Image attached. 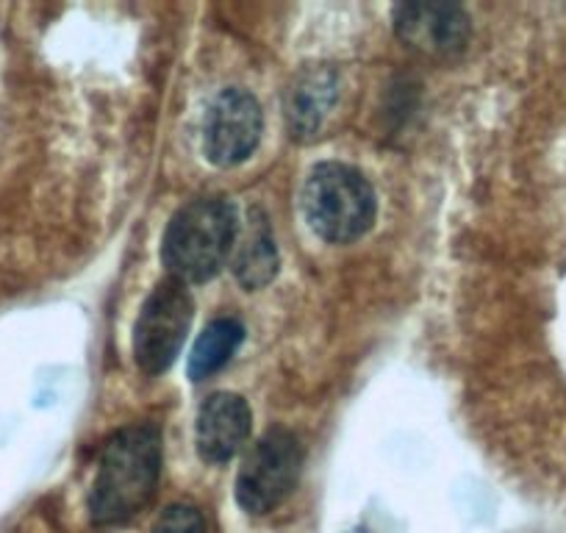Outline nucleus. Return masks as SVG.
Listing matches in <instances>:
<instances>
[{
  "label": "nucleus",
  "instance_id": "nucleus-8",
  "mask_svg": "<svg viewBox=\"0 0 566 533\" xmlns=\"http://www.w3.org/2000/svg\"><path fill=\"white\" fill-rule=\"evenodd\" d=\"M253 428V415L244 397L233 391H217L200 406L198 450L209 464H226L239 453Z\"/></svg>",
  "mask_w": 566,
  "mask_h": 533
},
{
  "label": "nucleus",
  "instance_id": "nucleus-2",
  "mask_svg": "<svg viewBox=\"0 0 566 533\" xmlns=\"http://www.w3.org/2000/svg\"><path fill=\"white\" fill-rule=\"evenodd\" d=\"M239 233V217L231 200L198 198L172 215L161 242L170 279L181 284H203L231 259Z\"/></svg>",
  "mask_w": 566,
  "mask_h": 533
},
{
  "label": "nucleus",
  "instance_id": "nucleus-4",
  "mask_svg": "<svg viewBox=\"0 0 566 533\" xmlns=\"http://www.w3.org/2000/svg\"><path fill=\"white\" fill-rule=\"evenodd\" d=\"M301 470L303 448L295 433L272 428L239 467L237 503L250 516L270 514L295 492Z\"/></svg>",
  "mask_w": 566,
  "mask_h": 533
},
{
  "label": "nucleus",
  "instance_id": "nucleus-12",
  "mask_svg": "<svg viewBox=\"0 0 566 533\" xmlns=\"http://www.w3.org/2000/svg\"><path fill=\"white\" fill-rule=\"evenodd\" d=\"M150 533H206V520L198 509L178 503L161 511Z\"/></svg>",
  "mask_w": 566,
  "mask_h": 533
},
{
  "label": "nucleus",
  "instance_id": "nucleus-13",
  "mask_svg": "<svg viewBox=\"0 0 566 533\" xmlns=\"http://www.w3.org/2000/svg\"><path fill=\"white\" fill-rule=\"evenodd\" d=\"M350 533H367V531H364V527H358V531H350Z\"/></svg>",
  "mask_w": 566,
  "mask_h": 533
},
{
  "label": "nucleus",
  "instance_id": "nucleus-1",
  "mask_svg": "<svg viewBox=\"0 0 566 533\" xmlns=\"http://www.w3.org/2000/svg\"><path fill=\"white\" fill-rule=\"evenodd\" d=\"M161 475V437L154 426H130L106 442L90 492L95 525H119L154 500Z\"/></svg>",
  "mask_w": 566,
  "mask_h": 533
},
{
  "label": "nucleus",
  "instance_id": "nucleus-5",
  "mask_svg": "<svg viewBox=\"0 0 566 533\" xmlns=\"http://www.w3.org/2000/svg\"><path fill=\"white\" fill-rule=\"evenodd\" d=\"M192 314V295L181 281L167 279L150 292L134 325V358L142 373L161 375L176 364L187 342Z\"/></svg>",
  "mask_w": 566,
  "mask_h": 533
},
{
  "label": "nucleus",
  "instance_id": "nucleus-11",
  "mask_svg": "<svg viewBox=\"0 0 566 533\" xmlns=\"http://www.w3.org/2000/svg\"><path fill=\"white\" fill-rule=\"evenodd\" d=\"M242 323H237L231 317H220L206 325L198 339H195L192 356H189V378L206 380L214 373H220L231 362V356L242 345Z\"/></svg>",
  "mask_w": 566,
  "mask_h": 533
},
{
  "label": "nucleus",
  "instance_id": "nucleus-10",
  "mask_svg": "<svg viewBox=\"0 0 566 533\" xmlns=\"http://www.w3.org/2000/svg\"><path fill=\"white\" fill-rule=\"evenodd\" d=\"M336 101V79L331 70H312L297 79V84L290 92V128L297 139L314 137L323 125L325 114L331 112Z\"/></svg>",
  "mask_w": 566,
  "mask_h": 533
},
{
  "label": "nucleus",
  "instance_id": "nucleus-9",
  "mask_svg": "<svg viewBox=\"0 0 566 533\" xmlns=\"http://www.w3.org/2000/svg\"><path fill=\"white\" fill-rule=\"evenodd\" d=\"M231 270L244 290H264L277 275V248L270 220L261 209H250L239 228L231 253Z\"/></svg>",
  "mask_w": 566,
  "mask_h": 533
},
{
  "label": "nucleus",
  "instance_id": "nucleus-7",
  "mask_svg": "<svg viewBox=\"0 0 566 533\" xmlns=\"http://www.w3.org/2000/svg\"><path fill=\"white\" fill-rule=\"evenodd\" d=\"M395 31L408 48L428 56H455L470 42V18L453 3H408L395 12Z\"/></svg>",
  "mask_w": 566,
  "mask_h": 533
},
{
  "label": "nucleus",
  "instance_id": "nucleus-6",
  "mask_svg": "<svg viewBox=\"0 0 566 533\" xmlns=\"http://www.w3.org/2000/svg\"><path fill=\"white\" fill-rule=\"evenodd\" d=\"M261 139V106L248 90H222L203 123V150L211 165H242Z\"/></svg>",
  "mask_w": 566,
  "mask_h": 533
},
{
  "label": "nucleus",
  "instance_id": "nucleus-3",
  "mask_svg": "<svg viewBox=\"0 0 566 533\" xmlns=\"http://www.w3.org/2000/svg\"><path fill=\"white\" fill-rule=\"evenodd\" d=\"M303 215L325 242H356L375 222V189L356 167L325 161L303 184Z\"/></svg>",
  "mask_w": 566,
  "mask_h": 533
}]
</instances>
